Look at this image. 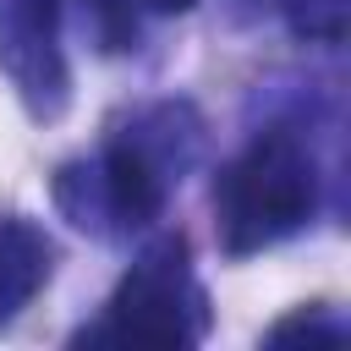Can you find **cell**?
I'll return each mask as SVG.
<instances>
[{
	"mask_svg": "<svg viewBox=\"0 0 351 351\" xmlns=\"http://www.w3.org/2000/svg\"><path fill=\"white\" fill-rule=\"evenodd\" d=\"M0 71L33 115H60L71 99V71L60 49L55 0H0Z\"/></svg>",
	"mask_w": 351,
	"mask_h": 351,
	"instance_id": "4",
	"label": "cell"
},
{
	"mask_svg": "<svg viewBox=\"0 0 351 351\" xmlns=\"http://www.w3.org/2000/svg\"><path fill=\"white\" fill-rule=\"evenodd\" d=\"M49 236L27 219H0V324H11L49 280Z\"/></svg>",
	"mask_w": 351,
	"mask_h": 351,
	"instance_id": "5",
	"label": "cell"
},
{
	"mask_svg": "<svg viewBox=\"0 0 351 351\" xmlns=\"http://www.w3.org/2000/svg\"><path fill=\"white\" fill-rule=\"evenodd\" d=\"M148 5H154V11H165V16H176V11H192L197 0H148Z\"/></svg>",
	"mask_w": 351,
	"mask_h": 351,
	"instance_id": "8",
	"label": "cell"
},
{
	"mask_svg": "<svg viewBox=\"0 0 351 351\" xmlns=\"http://www.w3.org/2000/svg\"><path fill=\"white\" fill-rule=\"evenodd\" d=\"M285 22L307 44H340L351 27V0H285Z\"/></svg>",
	"mask_w": 351,
	"mask_h": 351,
	"instance_id": "6",
	"label": "cell"
},
{
	"mask_svg": "<svg viewBox=\"0 0 351 351\" xmlns=\"http://www.w3.org/2000/svg\"><path fill=\"white\" fill-rule=\"evenodd\" d=\"M208 329V296L186 263V247L176 236L154 241L126 280L115 285L104 318L82 329L88 346H148V351H186Z\"/></svg>",
	"mask_w": 351,
	"mask_h": 351,
	"instance_id": "3",
	"label": "cell"
},
{
	"mask_svg": "<svg viewBox=\"0 0 351 351\" xmlns=\"http://www.w3.org/2000/svg\"><path fill=\"white\" fill-rule=\"evenodd\" d=\"M269 340H324V346H340L346 340V329L335 324V318H307V313H296V318H285V324H274L269 329Z\"/></svg>",
	"mask_w": 351,
	"mask_h": 351,
	"instance_id": "7",
	"label": "cell"
},
{
	"mask_svg": "<svg viewBox=\"0 0 351 351\" xmlns=\"http://www.w3.org/2000/svg\"><path fill=\"white\" fill-rule=\"evenodd\" d=\"M214 225L225 252H263L285 236H296L318 214V159L313 148L274 126L258 132L214 181Z\"/></svg>",
	"mask_w": 351,
	"mask_h": 351,
	"instance_id": "2",
	"label": "cell"
},
{
	"mask_svg": "<svg viewBox=\"0 0 351 351\" xmlns=\"http://www.w3.org/2000/svg\"><path fill=\"white\" fill-rule=\"evenodd\" d=\"M203 121L181 99L143 104L93 159H77L55 176V203L77 230L126 236L170 203L181 176L197 165Z\"/></svg>",
	"mask_w": 351,
	"mask_h": 351,
	"instance_id": "1",
	"label": "cell"
}]
</instances>
